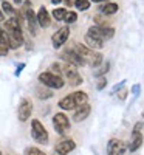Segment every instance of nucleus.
Here are the masks:
<instances>
[{"instance_id": "nucleus-1", "label": "nucleus", "mask_w": 144, "mask_h": 155, "mask_svg": "<svg viewBox=\"0 0 144 155\" xmlns=\"http://www.w3.org/2000/svg\"><path fill=\"white\" fill-rule=\"evenodd\" d=\"M77 54H79V58L88 64V65L91 67H99L102 64V54L98 53V51H95L93 48H90L87 45H82V44H76L74 48H73Z\"/></svg>"}, {"instance_id": "nucleus-2", "label": "nucleus", "mask_w": 144, "mask_h": 155, "mask_svg": "<svg viewBox=\"0 0 144 155\" xmlns=\"http://www.w3.org/2000/svg\"><path fill=\"white\" fill-rule=\"evenodd\" d=\"M87 101H88L87 93H84V92H74L71 95L64 96L59 101V107L64 109V110H74V109L79 107V106L85 104Z\"/></svg>"}, {"instance_id": "nucleus-3", "label": "nucleus", "mask_w": 144, "mask_h": 155, "mask_svg": "<svg viewBox=\"0 0 144 155\" xmlns=\"http://www.w3.org/2000/svg\"><path fill=\"white\" fill-rule=\"evenodd\" d=\"M39 81L42 82V85L48 87V88H62L65 85V81L59 74H54L53 71H45L39 74Z\"/></svg>"}, {"instance_id": "nucleus-4", "label": "nucleus", "mask_w": 144, "mask_h": 155, "mask_svg": "<svg viewBox=\"0 0 144 155\" xmlns=\"http://www.w3.org/2000/svg\"><path fill=\"white\" fill-rule=\"evenodd\" d=\"M31 137L37 141L39 144H47L48 143V132L39 120L31 121Z\"/></svg>"}, {"instance_id": "nucleus-5", "label": "nucleus", "mask_w": 144, "mask_h": 155, "mask_svg": "<svg viewBox=\"0 0 144 155\" xmlns=\"http://www.w3.org/2000/svg\"><path fill=\"white\" fill-rule=\"evenodd\" d=\"M88 36L95 37V39H99V41H109V39L113 37L115 34V30L112 27H99V25H95V27H90L88 31H87Z\"/></svg>"}, {"instance_id": "nucleus-6", "label": "nucleus", "mask_w": 144, "mask_h": 155, "mask_svg": "<svg viewBox=\"0 0 144 155\" xmlns=\"http://www.w3.org/2000/svg\"><path fill=\"white\" fill-rule=\"evenodd\" d=\"M62 74L65 76V79L70 82V85H79L82 84V76L77 73L76 67L73 64H62Z\"/></svg>"}, {"instance_id": "nucleus-7", "label": "nucleus", "mask_w": 144, "mask_h": 155, "mask_svg": "<svg viewBox=\"0 0 144 155\" xmlns=\"http://www.w3.org/2000/svg\"><path fill=\"white\" fill-rule=\"evenodd\" d=\"M53 126L59 135H65V132L70 129V120L67 118L65 113H56L53 116Z\"/></svg>"}, {"instance_id": "nucleus-8", "label": "nucleus", "mask_w": 144, "mask_h": 155, "mask_svg": "<svg viewBox=\"0 0 144 155\" xmlns=\"http://www.w3.org/2000/svg\"><path fill=\"white\" fill-rule=\"evenodd\" d=\"M144 124L138 123L132 132V137H130V144H129V150L130 152H136L141 146H142V134H141V127Z\"/></svg>"}, {"instance_id": "nucleus-9", "label": "nucleus", "mask_w": 144, "mask_h": 155, "mask_svg": "<svg viewBox=\"0 0 144 155\" xmlns=\"http://www.w3.org/2000/svg\"><path fill=\"white\" fill-rule=\"evenodd\" d=\"M127 150V146L123 140L119 138H112L107 143V155H124Z\"/></svg>"}, {"instance_id": "nucleus-10", "label": "nucleus", "mask_w": 144, "mask_h": 155, "mask_svg": "<svg viewBox=\"0 0 144 155\" xmlns=\"http://www.w3.org/2000/svg\"><path fill=\"white\" fill-rule=\"evenodd\" d=\"M33 113V102L28 98H23L19 104V110H17V116H19V121L25 123L30 120V116Z\"/></svg>"}, {"instance_id": "nucleus-11", "label": "nucleus", "mask_w": 144, "mask_h": 155, "mask_svg": "<svg viewBox=\"0 0 144 155\" xmlns=\"http://www.w3.org/2000/svg\"><path fill=\"white\" fill-rule=\"evenodd\" d=\"M8 37V47L12 50H17L23 44V34L22 30H5Z\"/></svg>"}, {"instance_id": "nucleus-12", "label": "nucleus", "mask_w": 144, "mask_h": 155, "mask_svg": "<svg viewBox=\"0 0 144 155\" xmlns=\"http://www.w3.org/2000/svg\"><path fill=\"white\" fill-rule=\"evenodd\" d=\"M68 37H70V30H68V27H62V28H59V30L53 34V37H51L53 47H54V48H61L65 42L68 41Z\"/></svg>"}, {"instance_id": "nucleus-13", "label": "nucleus", "mask_w": 144, "mask_h": 155, "mask_svg": "<svg viewBox=\"0 0 144 155\" xmlns=\"http://www.w3.org/2000/svg\"><path fill=\"white\" fill-rule=\"evenodd\" d=\"M62 59L68 64H73L74 67H81V65H85V62L79 58V54L76 53L74 50H67L65 53L62 54Z\"/></svg>"}, {"instance_id": "nucleus-14", "label": "nucleus", "mask_w": 144, "mask_h": 155, "mask_svg": "<svg viewBox=\"0 0 144 155\" xmlns=\"http://www.w3.org/2000/svg\"><path fill=\"white\" fill-rule=\"evenodd\" d=\"M25 19H27V22H28V28H30V31H31L33 34H36L39 23H37V19H36L34 11H33L30 6H27V5H25Z\"/></svg>"}, {"instance_id": "nucleus-15", "label": "nucleus", "mask_w": 144, "mask_h": 155, "mask_svg": "<svg viewBox=\"0 0 144 155\" xmlns=\"http://www.w3.org/2000/svg\"><path fill=\"white\" fill-rule=\"evenodd\" d=\"M90 112H91V107L87 104H82V106H79L77 109H74V115H73V121H76V123H81V121H84V120H87V116L90 115Z\"/></svg>"}, {"instance_id": "nucleus-16", "label": "nucleus", "mask_w": 144, "mask_h": 155, "mask_svg": "<svg viewBox=\"0 0 144 155\" xmlns=\"http://www.w3.org/2000/svg\"><path fill=\"white\" fill-rule=\"evenodd\" d=\"M74 147H76V143L73 140H62L61 143L56 144V152L59 155H67L71 150H74Z\"/></svg>"}, {"instance_id": "nucleus-17", "label": "nucleus", "mask_w": 144, "mask_h": 155, "mask_svg": "<svg viewBox=\"0 0 144 155\" xmlns=\"http://www.w3.org/2000/svg\"><path fill=\"white\" fill-rule=\"evenodd\" d=\"M36 19H37L39 27H42V28H48V27H50V23H51L50 14H48V11H47V8H45V6H42L41 9H39Z\"/></svg>"}, {"instance_id": "nucleus-18", "label": "nucleus", "mask_w": 144, "mask_h": 155, "mask_svg": "<svg viewBox=\"0 0 144 155\" xmlns=\"http://www.w3.org/2000/svg\"><path fill=\"white\" fill-rule=\"evenodd\" d=\"M85 42L88 44L90 48H93V50H101L104 47V42L99 41V39H95V37H91V36H85Z\"/></svg>"}, {"instance_id": "nucleus-19", "label": "nucleus", "mask_w": 144, "mask_h": 155, "mask_svg": "<svg viewBox=\"0 0 144 155\" xmlns=\"http://www.w3.org/2000/svg\"><path fill=\"white\" fill-rule=\"evenodd\" d=\"M118 11V5L113 3V2H107L104 6H101V12L106 16H110V14H115V12Z\"/></svg>"}, {"instance_id": "nucleus-20", "label": "nucleus", "mask_w": 144, "mask_h": 155, "mask_svg": "<svg viewBox=\"0 0 144 155\" xmlns=\"http://www.w3.org/2000/svg\"><path fill=\"white\" fill-rule=\"evenodd\" d=\"M74 6L79 11H87L90 8V0H74Z\"/></svg>"}, {"instance_id": "nucleus-21", "label": "nucleus", "mask_w": 144, "mask_h": 155, "mask_svg": "<svg viewBox=\"0 0 144 155\" xmlns=\"http://www.w3.org/2000/svg\"><path fill=\"white\" fill-rule=\"evenodd\" d=\"M65 14H67V9H65V8H56V9H53V17L56 20H64Z\"/></svg>"}, {"instance_id": "nucleus-22", "label": "nucleus", "mask_w": 144, "mask_h": 155, "mask_svg": "<svg viewBox=\"0 0 144 155\" xmlns=\"http://www.w3.org/2000/svg\"><path fill=\"white\" fill-rule=\"evenodd\" d=\"M76 20H77V14H76V12L67 11V14H65V17H64V22L65 23H74Z\"/></svg>"}, {"instance_id": "nucleus-23", "label": "nucleus", "mask_w": 144, "mask_h": 155, "mask_svg": "<svg viewBox=\"0 0 144 155\" xmlns=\"http://www.w3.org/2000/svg\"><path fill=\"white\" fill-rule=\"evenodd\" d=\"M2 11L6 12V14H9V16L14 14V8H12V5L9 2H6V0H3V2H2Z\"/></svg>"}, {"instance_id": "nucleus-24", "label": "nucleus", "mask_w": 144, "mask_h": 155, "mask_svg": "<svg viewBox=\"0 0 144 155\" xmlns=\"http://www.w3.org/2000/svg\"><path fill=\"white\" fill-rule=\"evenodd\" d=\"M25 155H47V153H45V152H42L41 149H37V147L30 146V147L25 149Z\"/></svg>"}, {"instance_id": "nucleus-25", "label": "nucleus", "mask_w": 144, "mask_h": 155, "mask_svg": "<svg viewBox=\"0 0 144 155\" xmlns=\"http://www.w3.org/2000/svg\"><path fill=\"white\" fill-rule=\"evenodd\" d=\"M37 95L41 99H48V98L53 96V93H51L50 90H44V88H37Z\"/></svg>"}, {"instance_id": "nucleus-26", "label": "nucleus", "mask_w": 144, "mask_h": 155, "mask_svg": "<svg viewBox=\"0 0 144 155\" xmlns=\"http://www.w3.org/2000/svg\"><path fill=\"white\" fill-rule=\"evenodd\" d=\"M0 44L2 45H8V37H6V31L0 28Z\"/></svg>"}, {"instance_id": "nucleus-27", "label": "nucleus", "mask_w": 144, "mask_h": 155, "mask_svg": "<svg viewBox=\"0 0 144 155\" xmlns=\"http://www.w3.org/2000/svg\"><path fill=\"white\" fill-rule=\"evenodd\" d=\"M109 67H110V65H109V62H104V65L101 67V70H99L96 74H98V76H101V74H106V73L109 71Z\"/></svg>"}, {"instance_id": "nucleus-28", "label": "nucleus", "mask_w": 144, "mask_h": 155, "mask_svg": "<svg viewBox=\"0 0 144 155\" xmlns=\"http://www.w3.org/2000/svg\"><path fill=\"white\" fill-rule=\"evenodd\" d=\"M8 51H9V47L8 45H2V44H0V56H6Z\"/></svg>"}, {"instance_id": "nucleus-29", "label": "nucleus", "mask_w": 144, "mask_h": 155, "mask_svg": "<svg viewBox=\"0 0 144 155\" xmlns=\"http://www.w3.org/2000/svg\"><path fill=\"white\" fill-rule=\"evenodd\" d=\"M106 85H107V79H106V78H101V79H99V84H98V90H102Z\"/></svg>"}, {"instance_id": "nucleus-30", "label": "nucleus", "mask_w": 144, "mask_h": 155, "mask_svg": "<svg viewBox=\"0 0 144 155\" xmlns=\"http://www.w3.org/2000/svg\"><path fill=\"white\" fill-rule=\"evenodd\" d=\"M126 95H127V90H126V88H123L121 92L118 93V98H119V99L123 101V99H126Z\"/></svg>"}, {"instance_id": "nucleus-31", "label": "nucleus", "mask_w": 144, "mask_h": 155, "mask_svg": "<svg viewBox=\"0 0 144 155\" xmlns=\"http://www.w3.org/2000/svg\"><path fill=\"white\" fill-rule=\"evenodd\" d=\"M23 68H25V64H20V65L17 67V70H16V76H19V74H20V71H22Z\"/></svg>"}, {"instance_id": "nucleus-32", "label": "nucleus", "mask_w": 144, "mask_h": 155, "mask_svg": "<svg viewBox=\"0 0 144 155\" xmlns=\"http://www.w3.org/2000/svg\"><path fill=\"white\" fill-rule=\"evenodd\" d=\"M133 93H135V96H138V95H139V85H138V84L133 87Z\"/></svg>"}, {"instance_id": "nucleus-33", "label": "nucleus", "mask_w": 144, "mask_h": 155, "mask_svg": "<svg viewBox=\"0 0 144 155\" xmlns=\"http://www.w3.org/2000/svg\"><path fill=\"white\" fill-rule=\"evenodd\" d=\"M65 3H67V6H71L74 5V0H65Z\"/></svg>"}, {"instance_id": "nucleus-34", "label": "nucleus", "mask_w": 144, "mask_h": 155, "mask_svg": "<svg viewBox=\"0 0 144 155\" xmlns=\"http://www.w3.org/2000/svg\"><path fill=\"white\" fill-rule=\"evenodd\" d=\"M62 2V0H51V3H53V5H59Z\"/></svg>"}, {"instance_id": "nucleus-35", "label": "nucleus", "mask_w": 144, "mask_h": 155, "mask_svg": "<svg viewBox=\"0 0 144 155\" xmlns=\"http://www.w3.org/2000/svg\"><path fill=\"white\" fill-rule=\"evenodd\" d=\"M2 20H3V11L0 9V22H2Z\"/></svg>"}, {"instance_id": "nucleus-36", "label": "nucleus", "mask_w": 144, "mask_h": 155, "mask_svg": "<svg viewBox=\"0 0 144 155\" xmlns=\"http://www.w3.org/2000/svg\"><path fill=\"white\" fill-rule=\"evenodd\" d=\"M22 2H23V0H14V3H17V5H20Z\"/></svg>"}, {"instance_id": "nucleus-37", "label": "nucleus", "mask_w": 144, "mask_h": 155, "mask_svg": "<svg viewBox=\"0 0 144 155\" xmlns=\"http://www.w3.org/2000/svg\"><path fill=\"white\" fill-rule=\"evenodd\" d=\"M93 2H109V0H93Z\"/></svg>"}, {"instance_id": "nucleus-38", "label": "nucleus", "mask_w": 144, "mask_h": 155, "mask_svg": "<svg viewBox=\"0 0 144 155\" xmlns=\"http://www.w3.org/2000/svg\"><path fill=\"white\" fill-rule=\"evenodd\" d=\"M0 155H2V152H0Z\"/></svg>"}, {"instance_id": "nucleus-39", "label": "nucleus", "mask_w": 144, "mask_h": 155, "mask_svg": "<svg viewBox=\"0 0 144 155\" xmlns=\"http://www.w3.org/2000/svg\"><path fill=\"white\" fill-rule=\"evenodd\" d=\"M142 124H144V121H142Z\"/></svg>"}]
</instances>
